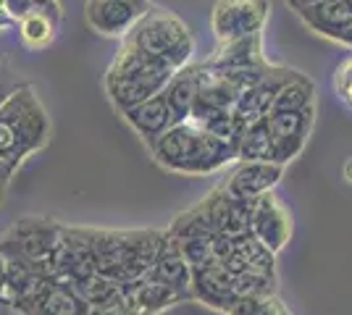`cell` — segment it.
<instances>
[{
	"mask_svg": "<svg viewBox=\"0 0 352 315\" xmlns=\"http://www.w3.org/2000/svg\"><path fill=\"white\" fill-rule=\"evenodd\" d=\"M263 315H292V313H289V307H287V305H281V300L276 297V302H274Z\"/></svg>",
	"mask_w": 352,
	"mask_h": 315,
	"instance_id": "836d02e7",
	"label": "cell"
},
{
	"mask_svg": "<svg viewBox=\"0 0 352 315\" xmlns=\"http://www.w3.org/2000/svg\"><path fill=\"white\" fill-rule=\"evenodd\" d=\"M6 284H8V263H6V257L0 253V302L6 297Z\"/></svg>",
	"mask_w": 352,
	"mask_h": 315,
	"instance_id": "d6a6232c",
	"label": "cell"
},
{
	"mask_svg": "<svg viewBox=\"0 0 352 315\" xmlns=\"http://www.w3.org/2000/svg\"><path fill=\"white\" fill-rule=\"evenodd\" d=\"M276 302V297H236L226 315H263L271 305Z\"/></svg>",
	"mask_w": 352,
	"mask_h": 315,
	"instance_id": "f1b7e54d",
	"label": "cell"
},
{
	"mask_svg": "<svg viewBox=\"0 0 352 315\" xmlns=\"http://www.w3.org/2000/svg\"><path fill=\"white\" fill-rule=\"evenodd\" d=\"M121 116H124V121L132 126L137 135L142 137V142H145L147 148H153L171 126H176L174 113H171V108L166 103L163 92L145 100V103L134 105L129 110H124Z\"/></svg>",
	"mask_w": 352,
	"mask_h": 315,
	"instance_id": "9a60e30c",
	"label": "cell"
},
{
	"mask_svg": "<svg viewBox=\"0 0 352 315\" xmlns=\"http://www.w3.org/2000/svg\"><path fill=\"white\" fill-rule=\"evenodd\" d=\"M0 205H3V192H0Z\"/></svg>",
	"mask_w": 352,
	"mask_h": 315,
	"instance_id": "8d00e7d4",
	"label": "cell"
},
{
	"mask_svg": "<svg viewBox=\"0 0 352 315\" xmlns=\"http://www.w3.org/2000/svg\"><path fill=\"white\" fill-rule=\"evenodd\" d=\"M239 92L234 90V84L221 74L208 69L206 63H200V79H197V100H195V110H192V119L203 121L210 113H219V110H229L234 108Z\"/></svg>",
	"mask_w": 352,
	"mask_h": 315,
	"instance_id": "2e32d148",
	"label": "cell"
},
{
	"mask_svg": "<svg viewBox=\"0 0 352 315\" xmlns=\"http://www.w3.org/2000/svg\"><path fill=\"white\" fill-rule=\"evenodd\" d=\"M344 179L352 181V158L347 161V163H344Z\"/></svg>",
	"mask_w": 352,
	"mask_h": 315,
	"instance_id": "d590c367",
	"label": "cell"
},
{
	"mask_svg": "<svg viewBox=\"0 0 352 315\" xmlns=\"http://www.w3.org/2000/svg\"><path fill=\"white\" fill-rule=\"evenodd\" d=\"M271 14L268 0H216L210 11V30L219 45H229L252 34H261Z\"/></svg>",
	"mask_w": 352,
	"mask_h": 315,
	"instance_id": "52a82bcc",
	"label": "cell"
},
{
	"mask_svg": "<svg viewBox=\"0 0 352 315\" xmlns=\"http://www.w3.org/2000/svg\"><path fill=\"white\" fill-rule=\"evenodd\" d=\"M166 231H92L95 270L121 289L145 279L155 266Z\"/></svg>",
	"mask_w": 352,
	"mask_h": 315,
	"instance_id": "7a4b0ae2",
	"label": "cell"
},
{
	"mask_svg": "<svg viewBox=\"0 0 352 315\" xmlns=\"http://www.w3.org/2000/svg\"><path fill=\"white\" fill-rule=\"evenodd\" d=\"M60 19L50 14H32L24 16L19 21V37L21 43L30 47V50H40V47H47L56 37V27H58Z\"/></svg>",
	"mask_w": 352,
	"mask_h": 315,
	"instance_id": "cb8c5ba5",
	"label": "cell"
},
{
	"mask_svg": "<svg viewBox=\"0 0 352 315\" xmlns=\"http://www.w3.org/2000/svg\"><path fill=\"white\" fill-rule=\"evenodd\" d=\"M287 3H289V8H292V11H300V8L313 5V3H321V0H287Z\"/></svg>",
	"mask_w": 352,
	"mask_h": 315,
	"instance_id": "e575fe53",
	"label": "cell"
},
{
	"mask_svg": "<svg viewBox=\"0 0 352 315\" xmlns=\"http://www.w3.org/2000/svg\"><path fill=\"white\" fill-rule=\"evenodd\" d=\"M281 176H284V165L279 163L239 161V165L223 181V189L234 200H258L265 192H274V187L279 184Z\"/></svg>",
	"mask_w": 352,
	"mask_h": 315,
	"instance_id": "8fae6325",
	"label": "cell"
},
{
	"mask_svg": "<svg viewBox=\"0 0 352 315\" xmlns=\"http://www.w3.org/2000/svg\"><path fill=\"white\" fill-rule=\"evenodd\" d=\"M192 300L206 302L208 307L229 310V305L236 300L234 276L223 268V263L210 260L208 266L192 270Z\"/></svg>",
	"mask_w": 352,
	"mask_h": 315,
	"instance_id": "4fadbf2b",
	"label": "cell"
},
{
	"mask_svg": "<svg viewBox=\"0 0 352 315\" xmlns=\"http://www.w3.org/2000/svg\"><path fill=\"white\" fill-rule=\"evenodd\" d=\"M87 313H89V305L79 297V292L74 289L72 281L53 279V284L47 286L43 300L34 305V310L30 315H87Z\"/></svg>",
	"mask_w": 352,
	"mask_h": 315,
	"instance_id": "44dd1931",
	"label": "cell"
},
{
	"mask_svg": "<svg viewBox=\"0 0 352 315\" xmlns=\"http://www.w3.org/2000/svg\"><path fill=\"white\" fill-rule=\"evenodd\" d=\"M50 137V119L32 84H19L0 108V161L19 168L30 155L43 150Z\"/></svg>",
	"mask_w": 352,
	"mask_h": 315,
	"instance_id": "3957f363",
	"label": "cell"
},
{
	"mask_svg": "<svg viewBox=\"0 0 352 315\" xmlns=\"http://www.w3.org/2000/svg\"><path fill=\"white\" fill-rule=\"evenodd\" d=\"M87 315H132V310H129V305H126L124 294H121L118 300L108 302V305H98V307H89Z\"/></svg>",
	"mask_w": 352,
	"mask_h": 315,
	"instance_id": "f546056e",
	"label": "cell"
},
{
	"mask_svg": "<svg viewBox=\"0 0 352 315\" xmlns=\"http://www.w3.org/2000/svg\"><path fill=\"white\" fill-rule=\"evenodd\" d=\"M0 71H3V66H0Z\"/></svg>",
	"mask_w": 352,
	"mask_h": 315,
	"instance_id": "74e56055",
	"label": "cell"
},
{
	"mask_svg": "<svg viewBox=\"0 0 352 315\" xmlns=\"http://www.w3.org/2000/svg\"><path fill=\"white\" fill-rule=\"evenodd\" d=\"M265 63L268 60L261 53V34L219 45V50L206 60V66L213 71H245V69H261Z\"/></svg>",
	"mask_w": 352,
	"mask_h": 315,
	"instance_id": "d6986e66",
	"label": "cell"
},
{
	"mask_svg": "<svg viewBox=\"0 0 352 315\" xmlns=\"http://www.w3.org/2000/svg\"><path fill=\"white\" fill-rule=\"evenodd\" d=\"M310 108H316V84L310 82V76L297 71L274 97V105L268 113H300V110H310Z\"/></svg>",
	"mask_w": 352,
	"mask_h": 315,
	"instance_id": "603a6c76",
	"label": "cell"
},
{
	"mask_svg": "<svg viewBox=\"0 0 352 315\" xmlns=\"http://www.w3.org/2000/svg\"><path fill=\"white\" fill-rule=\"evenodd\" d=\"M294 14L302 19V24L310 32L321 34L326 40H337L339 32L352 21V3L350 0H321V3L305 5Z\"/></svg>",
	"mask_w": 352,
	"mask_h": 315,
	"instance_id": "e0dca14e",
	"label": "cell"
},
{
	"mask_svg": "<svg viewBox=\"0 0 352 315\" xmlns=\"http://www.w3.org/2000/svg\"><path fill=\"white\" fill-rule=\"evenodd\" d=\"M236 161H250V163H276V150H274V137L268 132L265 119H258L248 124L245 135L236 148Z\"/></svg>",
	"mask_w": 352,
	"mask_h": 315,
	"instance_id": "7402d4cb",
	"label": "cell"
},
{
	"mask_svg": "<svg viewBox=\"0 0 352 315\" xmlns=\"http://www.w3.org/2000/svg\"><path fill=\"white\" fill-rule=\"evenodd\" d=\"M14 168H11V165L6 163V161H0V192H3V195H6V187H8V184H11V179H14Z\"/></svg>",
	"mask_w": 352,
	"mask_h": 315,
	"instance_id": "4dcf8cb0",
	"label": "cell"
},
{
	"mask_svg": "<svg viewBox=\"0 0 352 315\" xmlns=\"http://www.w3.org/2000/svg\"><path fill=\"white\" fill-rule=\"evenodd\" d=\"M334 92H337L339 103L352 110V56L342 60L334 71Z\"/></svg>",
	"mask_w": 352,
	"mask_h": 315,
	"instance_id": "83f0119b",
	"label": "cell"
},
{
	"mask_svg": "<svg viewBox=\"0 0 352 315\" xmlns=\"http://www.w3.org/2000/svg\"><path fill=\"white\" fill-rule=\"evenodd\" d=\"M124 40L140 47L145 56L168 66L171 71L190 66V58L195 53V37H192L190 27L179 16L163 11V8H150L145 19Z\"/></svg>",
	"mask_w": 352,
	"mask_h": 315,
	"instance_id": "5b68a950",
	"label": "cell"
},
{
	"mask_svg": "<svg viewBox=\"0 0 352 315\" xmlns=\"http://www.w3.org/2000/svg\"><path fill=\"white\" fill-rule=\"evenodd\" d=\"M197 79H200V63L197 66H184L171 76V82L163 90V97L171 108L176 124H184V121L192 119L195 100H197Z\"/></svg>",
	"mask_w": 352,
	"mask_h": 315,
	"instance_id": "ffe728a7",
	"label": "cell"
},
{
	"mask_svg": "<svg viewBox=\"0 0 352 315\" xmlns=\"http://www.w3.org/2000/svg\"><path fill=\"white\" fill-rule=\"evenodd\" d=\"M124 300L129 305L132 315H155L171 307L176 302H182V297L176 294L174 289H168L166 284H161L158 279L145 276L134 284L124 286Z\"/></svg>",
	"mask_w": 352,
	"mask_h": 315,
	"instance_id": "ac0fdd59",
	"label": "cell"
},
{
	"mask_svg": "<svg viewBox=\"0 0 352 315\" xmlns=\"http://www.w3.org/2000/svg\"><path fill=\"white\" fill-rule=\"evenodd\" d=\"M297 74L294 69H284V66H271V71L265 74L263 82H258L255 87H250L248 92H242L239 97H236L234 103V110L239 119H245L248 124L258 119H265L268 116V110H271V105H274V97L279 95V90Z\"/></svg>",
	"mask_w": 352,
	"mask_h": 315,
	"instance_id": "5bb4252c",
	"label": "cell"
},
{
	"mask_svg": "<svg viewBox=\"0 0 352 315\" xmlns=\"http://www.w3.org/2000/svg\"><path fill=\"white\" fill-rule=\"evenodd\" d=\"M316 119V108L300 110V113H268L265 124L274 137V150H276V163L287 165L294 161L308 145L310 129Z\"/></svg>",
	"mask_w": 352,
	"mask_h": 315,
	"instance_id": "30bf717a",
	"label": "cell"
},
{
	"mask_svg": "<svg viewBox=\"0 0 352 315\" xmlns=\"http://www.w3.org/2000/svg\"><path fill=\"white\" fill-rule=\"evenodd\" d=\"M147 276H153V279H158L168 289H174L182 300H192V266L190 260L184 257L182 244L168 231L163 234L161 253H158L155 266H153V270Z\"/></svg>",
	"mask_w": 352,
	"mask_h": 315,
	"instance_id": "7c38bea8",
	"label": "cell"
},
{
	"mask_svg": "<svg viewBox=\"0 0 352 315\" xmlns=\"http://www.w3.org/2000/svg\"><path fill=\"white\" fill-rule=\"evenodd\" d=\"M63 226L50 218H21L19 224L0 240V253L8 260L24 263L27 268L56 279V255H58Z\"/></svg>",
	"mask_w": 352,
	"mask_h": 315,
	"instance_id": "8992f818",
	"label": "cell"
},
{
	"mask_svg": "<svg viewBox=\"0 0 352 315\" xmlns=\"http://www.w3.org/2000/svg\"><path fill=\"white\" fill-rule=\"evenodd\" d=\"M6 79H8V76H6V71H0V108L6 105V100H8V97L14 95L16 87H19V84H6Z\"/></svg>",
	"mask_w": 352,
	"mask_h": 315,
	"instance_id": "1f68e13d",
	"label": "cell"
},
{
	"mask_svg": "<svg viewBox=\"0 0 352 315\" xmlns=\"http://www.w3.org/2000/svg\"><path fill=\"white\" fill-rule=\"evenodd\" d=\"M74 289L79 292V297L87 302L89 307H98V305H108V302L118 300L121 294H124V289L116 284V281H111V279H105L100 273H92L87 279H82V281H76Z\"/></svg>",
	"mask_w": 352,
	"mask_h": 315,
	"instance_id": "484cf974",
	"label": "cell"
},
{
	"mask_svg": "<svg viewBox=\"0 0 352 315\" xmlns=\"http://www.w3.org/2000/svg\"><path fill=\"white\" fill-rule=\"evenodd\" d=\"M350 3H352V0H350Z\"/></svg>",
	"mask_w": 352,
	"mask_h": 315,
	"instance_id": "f35d334b",
	"label": "cell"
},
{
	"mask_svg": "<svg viewBox=\"0 0 352 315\" xmlns=\"http://www.w3.org/2000/svg\"><path fill=\"white\" fill-rule=\"evenodd\" d=\"M6 11L11 14V19H14L16 24L24 16H32V14H50L56 16V19H63L58 0H6Z\"/></svg>",
	"mask_w": 352,
	"mask_h": 315,
	"instance_id": "4316f807",
	"label": "cell"
},
{
	"mask_svg": "<svg viewBox=\"0 0 352 315\" xmlns=\"http://www.w3.org/2000/svg\"><path fill=\"white\" fill-rule=\"evenodd\" d=\"M155 163L187 176H206L236 161V150L223 145L208 132L200 121H184L171 126L166 135L150 148Z\"/></svg>",
	"mask_w": 352,
	"mask_h": 315,
	"instance_id": "6da1fadb",
	"label": "cell"
},
{
	"mask_svg": "<svg viewBox=\"0 0 352 315\" xmlns=\"http://www.w3.org/2000/svg\"><path fill=\"white\" fill-rule=\"evenodd\" d=\"M174 74L176 71H171L168 66L145 56L132 43L121 40L116 58L108 66V74H105V95L124 113L134 105L161 95Z\"/></svg>",
	"mask_w": 352,
	"mask_h": 315,
	"instance_id": "277c9868",
	"label": "cell"
},
{
	"mask_svg": "<svg viewBox=\"0 0 352 315\" xmlns=\"http://www.w3.org/2000/svg\"><path fill=\"white\" fill-rule=\"evenodd\" d=\"M250 234L261 242L265 250H271L274 255L287 247V242L292 237V215L274 192H265L263 197L255 200Z\"/></svg>",
	"mask_w": 352,
	"mask_h": 315,
	"instance_id": "9c48e42d",
	"label": "cell"
},
{
	"mask_svg": "<svg viewBox=\"0 0 352 315\" xmlns=\"http://www.w3.org/2000/svg\"><path fill=\"white\" fill-rule=\"evenodd\" d=\"M200 124H203L216 139H221L223 145H229L232 150L239 148V139H242L245 129H248V121L239 119L232 108H229V110H219V113H210V116H206Z\"/></svg>",
	"mask_w": 352,
	"mask_h": 315,
	"instance_id": "d4e9b609",
	"label": "cell"
},
{
	"mask_svg": "<svg viewBox=\"0 0 352 315\" xmlns=\"http://www.w3.org/2000/svg\"><path fill=\"white\" fill-rule=\"evenodd\" d=\"M150 11L147 0H87V24L105 37H126Z\"/></svg>",
	"mask_w": 352,
	"mask_h": 315,
	"instance_id": "ba28073f",
	"label": "cell"
}]
</instances>
